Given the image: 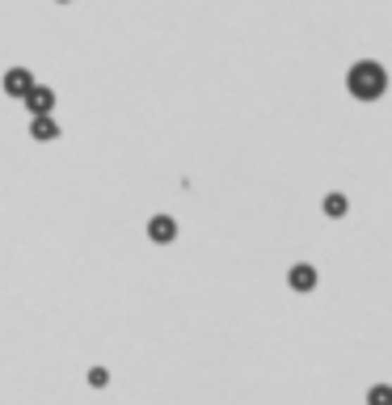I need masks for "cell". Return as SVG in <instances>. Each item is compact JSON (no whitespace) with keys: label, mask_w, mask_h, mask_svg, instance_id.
<instances>
[{"label":"cell","mask_w":392,"mask_h":405,"mask_svg":"<svg viewBox=\"0 0 392 405\" xmlns=\"http://www.w3.org/2000/svg\"><path fill=\"white\" fill-rule=\"evenodd\" d=\"M21 101H25L30 114H51V110H55V89H51V85H34Z\"/></svg>","instance_id":"5b68a950"},{"label":"cell","mask_w":392,"mask_h":405,"mask_svg":"<svg viewBox=\"0 0 392 405\" xmlns=\"http://www.w3.org/2000/svg\"><path fill=\"white\" fill-rule=\"evenodd\" d=\"M30 139H38V144L59 139V123L51 114H30Z\"/></svg>","instance_id":"8992f818"},{"label":"cell","mask_w":392,"mask_h":405,"mask_svg":"<svg viewBox=\"0 0 392 405\" xmlns=\"http://www.w3.org/2000/svg\"><path fill=\"white\" fill-rule=\"evenodd\" d=\"M55 4H72V0H55Z\"/></svg>","instance_id":"30bf717a"},{"label":"cell","mask_w":392,"mask_h":405,"mask_svg":"<svg viewBox=\"0 0 392 405\" xmlns=\"http://www.w3.org/2000/svg\"><path fill=\"white\" fill-rule=\"evenodd\" d=\"M317 283H321V275H317V266H312V262H296V266L287 270V287H291L296 296L317 292Z\"/></svg>","instance_id":"3957f363"},{"label":"cell","mask_w":392,"mask_h":405,"mask_svg":"<svg viewBox=\"0 0 392 405\" xmlns=\"http://www.w3.org/2000/svg\"><path fill=\"white\" fill-rule=\"evenodd\" d=\"M148 241H152V245H173V241H177V220H173L169 211H156V216L148 220Z\"/></svg>","instance_id":"277c9868"},{"label":"cell","mask_w":392,"mask_h":405,"mask_svg":"<svg viewBox=\"0 0 392 405\" xmlns=\"http://www.w3.org/2000/svg\"><path fill=\"white\" fill-rule=\"evenodd\" d=\"M34 85H38V80H34V72H30V68H4V76H0L4 97H17V101H21Z\"/></svg>","instance_id":"7a4b0ae2"},{"label":"cell","mask_w":392,"mask_h":405,"mask_svg":"<svg viewBox=\"0 0 392 405\" xmlns=\"http://www.w3.org/2000/svg\"><path fill=\"white\" fill-rule=\"evenodd\" d=\"M321 211H325L329 220H342V216L350 211V199H346L342 190H329V194H325V203H321Z\"/></svg>","instance_id":"52a82bcc"},{"label":"cell","mask_w":392,"mask_h":405,"mask_svg":"<svg viewBox=\"0 0 392 405\" xmlns=\"http://www.w3.org/2000/svg\"><path fill=\"white\" fill-rule=\"evenodd\" d=\"M106 385H110V368H101V363L89 368V389H106Z\"/></svg>","instance_id":"9c48e42d"},{"label":"cell","mask_w":392,"mask_h":405,"mask_svg":"<svg viewBox=\"0 0 392 405\" xmlns=\"http://www.w3.org/2000/svg\"><path fill=\"white\" fill-rule=\"evenodd\" d=\"M346 93L355 101H380L388 93V68L380 59H355L346 68Z\"/></svg>","instance_id":"6da1fadb"},{"label":"cell","mask_w":392,"mask_h":405,"mask_svg":"<svg viewBox=\"0 0 392 405\" xmlns=\"http://www.w3.org/2000/svg\"><path fill=\"white\" fill-rule=\"evenodd\" d=\"M367 405H392V385H372L367 389Z\"/></svg>","instance_id":"ba28073f"}]
</instances>
